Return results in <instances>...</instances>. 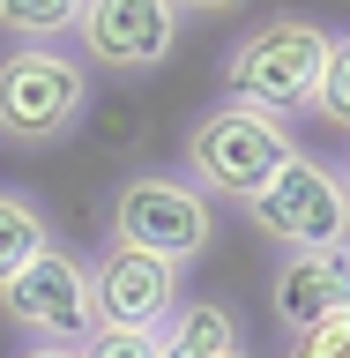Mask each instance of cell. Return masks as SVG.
Instances as JSON below:
<instances>
[{
    "label": "cell",
    "instance_id": "cell-1",
    "mask_svg": "<svg viewBox=\"0 0 350 358\" xmlns=\"http://www.w3.org/2000/svg\"><path fill=\"white\" fill-rule=\"evenodd\" d=\"M321 60H328V30L313 15H268L246 38H231V52H224V105L268 112V120L313 112Z\"/></svg>",
    "mask_w": 350,
    "mask_h": 358
},
{
    "label": "cell",
    "instance_id": "cell-2",
    "mask_svg": "<svg viewBox=\"0 0 350 358\" xmlns=\"http://www.w3.org/2000/svg\"><path fill=\"white\" fill-rule=\"evenodd\" d=\"M298 150L291 142L284 120H268V112H246V105H209L187 127V142H179V164H187V187H201L209 201H254L276 179V164Z\"/></svg>",
    "mask_w": 350,
    "mask_h": 358
},
{
    "label": "cell",
    "instance_id": "cell-3",
    "mask_svg": "<svg viewBox=\"0 0 350 358\" xmlns=\"http://www.w3.org/2000/svg\"><path fill=\"white\" fill-rule=\"evenodd\" d=\"M89 120V67L60 45L0 52V142L8 150H60Z\"/></svg>",
    "mask_w": 350,
    "mask_h": 358
},
{
    "label": "cell",
    "instance_id": "cell-4",
    "mask_svg": "<svg viewBox=\"0 0 350 358\" xmlns=\"http://www.w3.org/2000/svg\"><path fill=\"white\" fill-rule=\"evenodd\" d=\"M112 239L134 246V254H156L164 268H187L217 246V201L187 187L179 172H127L112 187Z\"/></svg>",
    "mask_w": 350,
    "mask_h": 358
},
{
    "label": "cell",
    "instance_id": "cell-5",
    "mask_svg": "<svg viewBox=\"0 0 350 358\" xmlns=\"http://www.w3.org/2000/svg\"><path fill=\"white\" fill-rule=\"evenodd\" d=\"M246 224H254L268 246H284V254H343L350 246L343 172L321 164V157H306V150H291L284 164H276V179L246 201Z\"/></svg>",
    "mask_w": 350,
    "mask_h": 358
},
{
    "label": "cell",
    "instance_id": "cell-6",
    "mask_svg": "<svg viewBox=\"0 0 350 358\" xmlns=\"http://www.w3.org/2000/svg\"><path fill=\"white\" fill-rule=\"evenodd\" d=\"M0 313H8L22 336L52 343V351H82L89 336H97V291H89V262H82V254H67V246H45L38 262H30L15 284L0 291Z\"/></svg>",
    "mask_w": 350,
    "mask_h": 358
},
{
    "label": "cell",
    "instance_id": "cell-7",
    "mask_svg": "<svg viewBox=\"0 0 350 358\" xmlns=\"http://www.w3.org/2000/svg\"><path fill=\"white\" fill-rule=\"evenodd\" d=\"M75 45H82V67L97 75H119V83L156 75L179 52V8L172 0H82Z\"/></svg>",
    "mask_w": 350,
    "mask_h": 358
},
{
    "label": "cell",
    "instance_id": "cell-8",
    "mask_svg": "<svg viewBox=\"0 0 350 358\" xmlns=\"http://www.w3.org/2000/svg\"><path fill=\"white\" fill-rule=\"evenodd\" d=\"M89 291H97V329H164L179 313V268H164L156 254H134L119 239H105Z\"/></svg>",
    "mask_w": 350,
    "mask_h": 358
},
{
    "label": "cell",
    "instance_id": "cell-9",
    "mask_svg": "<svg viewBox=\"0 0 350 358\" xmlns=\"http://www.w3.org/2000/svg\"><path fill=\"white\" fill-rule=\"evenodd\" d=\"M268 306H276L284 343L321 329L328 313H343L350 306V246L343 254H284L276 262V284H268Z\"/></svg>",
    "mask_w": 350,
    "mask_h": 358
},
{
    "label": "cell",
    "instance_id": "cell-10",
    "mask_svg": "<svg viewBox=\"0 0 350 358\" xmlns=\"http://www.w3.org/2000/svg\"><path fill=\"white\" fill-rule=\"evenodd\" d=\"M164 358H254V343L224 299H179V313L164 321Z\"/></svg>",
    "mask_w": 350,
    "mask_h": 358
},
{
    "label": "cell",
    "instance_id": "cell-11",
    "mask_svg": "<svg viewBox=\"0 0 350 358\" xmlns=\"http://www.w3.org/2000/svg\"><path fill=\"white\" fill-rule=\"evenodd\" d=\"M45 246H52V217L38 209V194H22V187H0V291L15 284V276L38 262Z\"/></svg>",
    "mask_w": 350,
    "mask_h": 358
},
{
    "label": "cell",
    "instance_id": "cell-12",
    "mask_svg": "<svg viewBox=\"0 0 350 358\" xmlns=\"http://www.w3.org/2000/svg\"><path fill=\"white\" fill-rule=\"evenodd\" d=\"M82 22V0H0V38L15 45H60L75 38Z\"/></svg>",
    "mask_w": 350,
    "mask_h": 358
},
{
    "label": "cell",
    "instance_id": "cell-13",
    "mask_svg": "<svg viewBox=\"0 0 350 358\" xmlns=\"http://www.w3.org/2000/svg\"><path fill=\"white\" fill-rule=\"evenodd\" d=\"M313 112H321L328 127H343V134H350V38H328V60H321Z\"/></svg>",
    "mask_w": 350,
    "mask_h": 358
},
{
    "label": "cell",
    "instance_id": "cell-14",
    "mask_svg": "<svg viewBox=\"0 0 350 358\" xmlns=\"http://www.w3.org/2000/svg\"><path fill=\"white\" fill-rule=\"evenodd\" d=\"M82 358H164V329H97Z\"/></svg>",
    "mask_w": 350,
    "mask_h": 358
},
{
    "label": "cell",
    "instance_id": "cell-15",
    "mask_svg": "<svg viewBox=\"0 0 350 358\" xmlns=\"http://www.w3.org/2000/svg\"><path fill=\"white\" fill-rule=\"evenodd\" d=\"M284 358H350V306H343V313H328L321 329L291 336V343H284Z\"/></svg>",
    "mask_w": 350,
    "mask_h": 358
},
{
    "label": "cell",
    "instance_id": "cell-16",
    "mask_svg": "<svg viewBox=\"0 0 350 358\" xmlns=\"http://www.w3.org/2000/svg\"><path fill=\"white\" fill-rule=\"evenodd\" d=\"M179 8V22H217V15H231L239 0H172Z\"/></svg>",
    "mask_w": 350,
    "mask_h": 358
},
{
    "label": "cell",
    "instance_id": "cell-17",
    "mask_svg": "<svg viewBox=\"0 0 350 358\" xmlns=\"http://www.w3.org/2000/svg\"><path fill=\"white\" fill-rule=\"evenodd\" d=\"M15 358H82V351H52V343H30V351H15Z\"/></svg>",
    "mask_w": 350,
    "mask_h": 358
},
{
    "label": "cell",
    "instance_id": "cell-18",
    "mask_svg": "<svg viewBox=\"0 0 350 358\" xmlns=\"http://www.w3.org/2000/svg\"><path fill=\"white\" fill-rule=\"evenodd\" d=\"M343 194H350V157H343Z\"/></svg>",
    "mask_w": 350,
    "mask_h": 358
}]
</instances>
